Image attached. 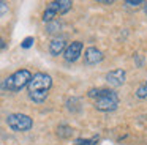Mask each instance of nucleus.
I'll return each mask as SVG.
<instances>
[{
    "label": "nucleus",
    "instance_id": "obj_1",
    "mask_svg": "<svg viewBox=\"0 0 147 145\" xmlns=\"http://www.w3.org/2000/svg\"><path fill=\"white\" fill-rule=\"evenodd\" d=\"M52 87V77L46 72H36L32 76L29 85V98L33 103H43L46 101L49 95V90Z\"/></svg>",
    "mask_w": 147,
    "mask_h": 145
},
{
    "label": "nucleus",
    "instance_id": "obj_2",
    "mask_svg": "<svg viewBox=\"0 0 147 145\" xmlns=\"http://www.w3.org/2000/svg\"><path fill=\"white\" fill-rule=\"evenodd\" d=\"M30 79H32V72L29 69H26V68L18 69V71H14L13 74L8 76L3 81V88L8 91H19L29 85Z\"/></svg>",
    "mask_w": 147,
    "mask_h": 145
},
{
    "label": "nucleus",
    "instance_id": "obj_3",
    "mask_svg": "<svg viewBox=\"0 0 147 145\" xmlns=\"http://www.w3.org/2000/svg\"><path fill=\"white\" fill-rule=\"evenodd\" d=\"M7 125L10 126L13 131L18 132H26L30 131L33 126V120L32 117L26 115V113H10L7 117Z\"/></svg>",
    "mask_w": 147,
    "mask_h": 145
},
{
    "label": "nucleus",
    "instance_id": "obj_4",
    "mask_svg": "<svg viewBox=\"0 0 147 145\" xmlns=\"http://www.w3.org/2000/svg\"><path fill=\"white\" fill-rule=\"evenodd\" d=\"M95 109L100 110V112H111V110H115L119 106V95L115 93L114 90H111L108 95L95 99Z\"/></svg>",
    "mask_w": 147,
    "mask_h": 145
},
{
    "label": "nucleus",
    "instance_id": "obj_5",
    "mask_svg": "<svg viewBox=\"0 0 147 145\" xmlns=\"http://www.w3.org/2000/svg\"><path fill=\"white\" fill-rule=\"evenodd\" d=\"M81 52H82V43L81 41H73L70 43L63 50V57L67 62H76L79 58Z\"/></svg>",
    "mask_w": 147,
    "mask_h": 145
},
{
    "label": "nucleus",
    "instance_id": "obj_6",
    "mask_svg": "<svg viewBox=\"0 0 147 145\" xmlns=\"http://www.w3.org/2000/svg\"><path fill=\"white\" fill-rule=\"evenodd\" d=\"M125 77H127V72L122 68L112 69V71H109L108 74H106V81H108L109 85H112V87H120V85H123Z\"/></svg>",
    "mask_w": 147,
    "mask_h": 145
},
{
    "label": "nucleus",
    "instance_id": "obj_7",
    "mask_svg": "<svg viewBox=\"0 0 147 145\" xmlns=\"http://www.w3.org/2000/svg\"><path fill=\"white\" fill-rule=\"evenodd\" d=\"M103 58H105L103 52L100 49H96V47H87L86 52H84V63L86 65H96Z\"/></svg>",
    "mask_w": 147,
    "mask_h": 145
},
{
    "label": "nucleus",
    "instance_id": "obj_8",
    "mask_svg": "<svg viewBox=\"0 0 147 145\" xmlns=\"http://www.w3.org/2000/svg\"><path fill=\"white\" fill-rule=\"evenodd\" d=\"M65 47H67V41H65V38H54V40L49 43V54L54 57L60 55L62 52L65 50Z\"/></svg>",
    "mask_w": 147,
    "mask_h": 145
},
{
    "label": "nucleus",
    "instance_id": "obj_9",
    "mask_svg": "<svg viewBox=\"0 0 147 145\" xmlns=\"http://www.w3.org/2000/svg\"><path fill=\"white\" fill-rule=\"evenodd\" d=\"M71 5H73L71 0H57V2L49 3V8H52L57 14H65L67 11L71 9Z\"/></svg>",
    "mask_w": 147,
    "mask_h": 145
},
{
    "label": "nucleus",
    "instance_id": "obj_10",
    "mask_svg": "<svg viewBox=\"0 0 147 145\" xmlns=\"http://www.w3.org/2000/svg\"><path fill=\"white\" fill-rule=\"evenodd\" d=\"M71 134H73V129H71V126H68V125H60L57 128V136L62 137V139L71 137Z\"/></svg>",
    "mask_w": 147,
    "mask_h": 145
},
{
    "label": "nucleus",
    "instance_id": "obj_11",
    "mask_svg": "<svg viewBox=\"0 0 147 145\" xmlns=\"http://www.w3.org/2000/svg\"><path fill=\"white\" fill-rule=\"evenodd\" d=\"M55 16H57V13L48 6V8L45 9V13H43V21H45L46 24H48V22H52V21H55Z\"/></svg>",
    "mask_w": 147,
    "mask_h": 145
},
{
    "label": "nucleus",
    "instance_id": "obj_12",
    "mask_svg": "<svg viewBox=\"0 0 147 145\" xmlns=\"http://www.w3.org/2000/svg\"><path fill=\"white\" fill-rule=\"evenodd\" d=\"M136 96L139 98V99H146L147 98V82H144V84H141L139 87H138Z\"/></svg>",
    "mask_w": 147,
    "mask_h": 145
},
{
    "label": "nucleus",
    "instance_id": "obj_13",
    "mask_svg": "<svg viewBox=\"0 0 147 145\" xmlns=\"http://www.w3.org/2000/svg\"><path fill=\"white\" fill-rule=\"evenodd\" d=\"M62 27V24L59 21H52V22H48V27H46V30H48V33H55V32H59V28Z\"/></svg>",
    "mask_w": 147,
    "mask_h": 145
},
{
    "label": "nucleus",
    "instance_id": "obj_14",
    "mask_svg": "<svg viewBox=\"0 0 147 145\" xmlns=\"http://www.w3.org/2000/svg\"><path fill=\"white\" fill-rule=\"evenodd\" d=\"M98 140V137H92V139H79V140H76V144L73 145H95V142Z\"/></svg>",
    "mask_w": 147,
    "mask_h": 145
},
{
    "label": "nucleus",
    "instance_id": "obj_15",
    "mask_svg": "<svg viewBox=\"0 0 147 145\" xmlns=\"http://www.w3.org/2000/svg\"><path fill=\"white\" fill-rule=\"evenodd\" d=\"M125 3L130 5V6H139V5H144L146 2H144V0H134V2H133V0H127Z\"/></svg>",
    "mask_w": 147,
    "mask_h": 145
},
{
    "label": "nucleus",
    "instance_id": "obj_16",
    "mask_svg": "<svg viewBox=\"0 0 147 145\" xmlns=\"http://www.w3.org/2000/svg\"><path fill=\"white\" fill-rule=\"evenodd\" d=\"M32 43H33V38H32V36L26 38V40H24V43H22V47H24V49H27V47L32 46Z\"/></svg>",
    "mask_w": 147,
    "mask_h": 145
},
{
    "label": "nucleus",
    "instance_id": "obj_17",
    "mask_svg": "<svg viewBox=\"0 0 147 145\" xmlns=\"http://www.w3.org/2000/svg\"><path fill=\"white\" fill-rule=\"evenodd\" d=\"M7 9H8L7 3H5V2H2V0H0V16H2V14H5V13H7Z\"/></svg>",
    "mask_w": 147,
    "mask_h": 145
},
{
    "label": "nucleus",
    "instance_id": "obj_18",
    "mask_svg": "<svg viewBox=\"0 0 147 145\" xmlns=\"http://www.w3.org/2000/svg\"><path fill=\"white\" fill-rule=\"evenodd\" d=\"M3 47H5V41L0 38V49H3Z\"/></svg>",
    "mask_w": 147,
    "mask_h": 145
},
{
    "label": "nucleus",
    "instance_id": "obj_19",
    "mask_svg": "<svg viewBox=\"0 0 147 145\" xmlns=\"http://www.w3.org/2000/svg\"><path fill=\"white\" fill-rule=\"evenodd\" d=\"M144 9H146V14H147V2H146V8H144Z\"/></svg>",
    "mask_w": 147,
    "mask_h": 145
}]
</instances>
